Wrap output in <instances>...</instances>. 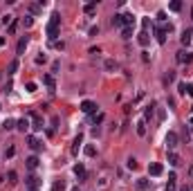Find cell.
<instances>
[{
	"label": "cell",
	"instance_id": "8",
	"mask_svg": "<svg viewBox=\"0 0 193 191\" xmlns=\"http://www.w3.org/2000/svg\"><path fill=\"white\" fill-rule=\"evenodd\" d=\"M27 144H29V148H32V151H41V148H43V142H41L38 137H34V135H29V137H27Z\"/></svg>",
	"mask_w": 193,
	"mask_h": 191
},
{
	"label": "cell",
	"instance_id": "5",
	"mask_svg": "<svg viewBox=\"0 0 193 191\" xmlns=\"http://www.w3.org/2000/svg\"><path fill=\"white\" fill-rule=\"evenodd\" d=\"M29 117H32V128L34 131H43V119L38 112H29Z\"/></svg>",
	"mask_w": 193,
	"mask_h": 191
},
{
	"label": "cell",
	"instance_id": "24",
	"mask_svg": "<svg viewBox=\"0 0 193 191\" xmlns=\"http://www.w3.org/2000/svg\"><path fill=\"white\" fill-rule=\"evenodd\" d=\"M95 7H97V0H92L90 5H85V7H83V11L88 14V16H92V14H95Z\"/></svg>",
	"mask_w": 193,
	"mask_h": 191
},
{
	"label": "cell",
	"instance_id": "25",
	"mask_svg": "<svg viewBox=\"0 0 193 191\" xmlns=\"http://www.w3.org/2000/svg\"><path fill=\"white\" fill-rule=\"evenodd\" d=\"M173 81H175V72H173V70H168V72L164 74V83L168 86V83H173Z\"/></svg>",
	"mask_w": 193,
	"mask_h": 191
},
{
	"label": "cell",
	"instance_id": "38",
	"mask_svg": "<svg viewBox=\"0 0 193 191\" xmlns=\"http://www.w3.org/2000/svg\"><path fill=\"white\" fill-rule=\"evenodd\" d=\"M14 155H16V148L9 146V148H7V153H5V158H14Z\"/></svg>",
	"mask_w": 193,
	"mask_h": 191
},
{
	"label": "cell",
	"instance_id": "32",
	"mask_svg": "<svg viewBox=\"0 0 193 191\" xmlns=\"http://www.w3.org/2000/svg\"><path fill=\"white\" fill-rule=\"evenodd\" d=\"M14 126H16V122H14V119H7V122L2 124V128H5V131H11Z\"/></svg>",
	"mask_w": 193,
	"mask_h": 191
},
{
	"label": "cell",
	"instance_id": "7",
	"mask_svg": "<svg viewBox=\"0 0 193 191\" xmlns=\"http://www.w3.org/2000/svg\"><path fill=\"white\" fill-rule=\"evenodd\" d=\"M175 146H177V133L168 131V135H166V148H168V151H173Z\"/></svg>",
	"mask_w": 193,
	"mask_h": 191
},
{
	"label": "cell",
	"instance_id": "43",
	"mask_svg": "<svg viewBox=\"0 0 193 191\" xmlns=\"http://www.w3.org/2000/svg\"><path fill=\"white\" fill-rule=\"evenodd\" d=\"M99 34V27H90V36H97Z\"/></svg>",
	"mask_w": 193,
	"mask_h": 191
},
{
	"label": "cell",
	"instance_id": "55",
	"mask_svg": "<svg viewBox=\"0 0 193 191\" xmlns=\"http://www.w3.org/2000/svg\"><path fill=\"white\" fill-rule=\"evenodd\" d=\"M191 18H193V9H191Z\"/></svg>",
	"mask_w": 193,
	"mask_h": 191
},
{
	"label": "cell",
	"instance_id": "52",
	"mask_svg": "<svg viewBox=\"0 0 193 191\" xmlns=\"http://www.w3.org/2000/svg\"><path fill=\"white\" fill-rule=\"evenodd\" d=\"M189 124H191V126H193V117H191V119H189Z\"/></svg>",
	"mask_w": 193,
	"mask_h": 191
},
{
	"label": "cell",
	"instance_id": "49",
	"mask_svg": "<svg viewBox=\"0 0 193 191\" xmlns=\"http://www.w3.org/2000/svg\"><path fill=\"white\" fill-rule=\"evenodd\" d=\"M180 191H193V187H189V185H184V187H182Z\"/></svg>",
	"mask_w": 193,
	"mask_h": 191
},
{
	"label": "cell",
	"instance_id": "28",
	"mask_svg": "<svg viewBox=\"0 0 193 191\" xmlns=\"http://www.w3.org/2000/svg\"><path fill=\"white\" fill-rule=\"evenodd\" d=\"M153 110H155V103H151V106L146 108V112H144V122H148V119L153 117Z\"/></svg>",
	"mask_w": 193,
	"mask_h": 191
},
{
	"label": "cell",
	"instance_id": "15",
	"mask_svg": "<svg viewBox=\"0 0 193 191\" xmlns=\"http://www.w3.org/2000/svg\"><path fill=\"white\" fill-rule=\"evenodd\" d=\"M43 83H45L49 90H54V88H56V83H54V76H52V74H45V76H43Z\"/></svg>",
	"mask_w": 193,
	"mask_h": 191
},
{
	"label": "cell",
	"instance_id": "30",
	"mask_svg": "<svg viewBox=\"0 0 193 191\" xmlns=\"http://www.w3.org/2000/svg\"><path fill=\"white\" fill-rule=\"evenodd\" d=\"M85 155H88V158H95V155H97V148L92 146V144H88V146H85Z\"/></svg>",
	"mask_w": 193,
	"mask_h": 191
},
{
	"label": "cell",
	"instance_id": "36",
	"mask_svg": "<svg viewBox=\"0 0 193 191\" xmlns=\"http://www.w3.org/2000/svg\"><path fill=\"white\" fill-rule=\"evenodd\" d=\"M139 164H137V160L135 158H128V169H137Z\"/></svg>",
	"mask_w": 193,
	"mask_h": 191
},
{
	"label": "cell",
	"instance_id": "23",
	"mask_svg": "<svg viewBox=\"0 0 193 191\" xmlns=\"http://www.w3.org/2000/svg\"><path fill=\"white\" fill-rule=\"evenodd\" d=\"M137 41H139V45H141V47H146V45H148V41H151V38H148V32H141Z\"/></svg>",
	"mask_w": 193,
	"mask_h": 191
},
{
	"label": "cell",
	"instance_id": "53",
	"mask_svg": "<svg viewBox=\"0 0 193 191\" xmlns=\"http://www.w3.org/2000/svg\"><path fill=\"white\" fill-rule=\"evenodd\" d=\"M72 191H79V187H74V189H72Z\"/></svg>",
	"mask_w": 193,
	"mask_h": 191
},
{
	"label": "cell",
	"instance_id": "2",
	"mask_svg": "<svg viewBox=\"0 0 193 191\" xmlns=\"http://www.w3.org/2000/svg\"><path fill=\"white\" fill-rule=\"evenodd\" d=\"M177 63L189 65V63H193V54L189 52V49H180V52H177Z\"/></svg>",
	"mask_w": 193,
	"mask_h": 191
},
{
	"label": "cell",
	"instance_id": "16",
	"mask_svg": "<svg viewBox=\"0 0 193 191\" xmlns=\"http://www.w3.org/2000/svg\"><path fill=\"white\" fill-rule=\"evenodd\" d=\"M25 162H27V169H29V171H34V169L38 166V158H36V155H32V158H27Z\"/></svg>",
	"mask_w": 193,
	"mask_h": 191
},
{
	"label": "cell",
	"instance_id": "10",
	"mask_svg": "<svg viewBox=\"0 0 193 191\" xmlns=\"http://www.w3.org/2000/svg\"><path fill=\"white\" fill-rule=\"evenodd\" d=\"M155 36H157V43L160 45L166 43V32H164V27H155Z\"/></svg>",
	"mask_w": 193,
	"mask_h": 191
},
{
	"label": "cell",
	"instance_id": "19",
	"mask_svg": "<svg viewBox=\"0 0 193 191\" xmlns=\"http://www.w3.org/2000/svg\"><path fill=\"white\" fill-rule=\"evenodd\" d=\"M81 142H83V135L79 133V135L74 137V146H72V155H76L79 153V146H81Z\"/></svg>",
	"mask_w": 193,
	"mask_h": 191
},
{
	"label": "cell",
	"instance_id": "20",
	"mask_svg": "<svg viewBox=\"0 0 193 191\" xmlns=\"http://www.w3.org/2000/svg\"><path fill=\"white\" fill-rule=\"evenodd\" d=\"M112 25L124 29V16H121V14H115V16H112Z\"/></svg>",
	"mask_w": 193,
	"mask_h": 191
},
{
	"label": "cell",
	"instance_id": "18",
	"mask_svg": "<svg viewBox=\"0 0 193 191\" xmlns=\"http://www.w3.org/2000/svg\"><path fill=\"white\" fill-rule=\"evenodd\" d=\"M27 43H29V41H27V36H23V38L18 41V47H16V52H18V54H23L25 49H27Z\"/></svg>",
	"mask_w": 193,
	"mask_h": 191
},
{
	"label": "cell",
	"instance_id": "42",
	"mask_svg": "<svg viewBox=\"0 0 193 191\" xmlns=\"http://www.w3.org/2000/svg\"><path fill=\"white\" fill-rule=\"evenodd\" d=\"M47 61V56L45 54H41V56H36V63H38V65H41V63H45Z\"/></svg>",
	"mask_w": 193,
	"mask_h": 191
},
{
	"label": "cell",
	"instance_id": "26",
	"mask_svg": "<svg viewBox=\"0 0 193 191\" xmlns=\"http://www.w3.org/2000/svg\"><path fill=\"white\" fill-rule=\"evenodd\" d=\"M52 191H65V182H63V180H56L54 185H52Z\"/></svg>",
	"mask_w": 193,
	"mask_h": 191
},
{
	"label": "cell",
	"instance_id": "22",
	"mask_svg": "<svg viewBox=\"0 0 193 191\" xmlns=\"http://www.w3.org/2000/svg\"><path fill=\"white\" fill-rule=\"evenodd\" d=\"M168 164H173V166H177V164H180V155H177V153H173V151H171V153H168Z\"/></svg>",
	"mask_w": 193,
	"mask_h": 191
},
{
	"label": "cell",
	"instance_id": "46",
	"mask_svg": "<svg viewBox=\"0 0 193 191\" xmlns=\"http://www.w3.org/2000/svg\"><path fill=\"white\" fill-rule=\"evenodd\" d=\"M175 180H177V175L175 173H168V182H173V185H175Z\"/></svg>",
	"mask_w": 193,
	"mask_h": 191
},
{
	"label": "cell",
	"instance_id": "4",
	"mask_svg": "<svg viewBox=\"0 0 193 191\" xmlns=\"http://www.w3.org/2000/svg\"><path fill=\"white\" fill-rule=\"evenodd\" d=\"M74 173H76V178H79V182H85L88 180V173H85V166L79 162V164H74Z\"/></svg>",
	"mask_w": 193,
	"mask_h": 191
},
{
	"label": "cell",
	"instance_id": "54",
	"mask_svg": "<svg viewBox=\"0 0 193 191\" xmlns=\"http://www.w3.org/2000/svg\"><path fill=\"white\" fill-rule=\"evenodd\" d=\"M29 191H38V189H29Z\"/></svg>",
	"mask_w": 193,
	"mask_h": 191
},
{
	"label": "cell",
	"instance_id": "44",
	"mask_svg": "<svg viewBox=\"0 0 193 191\" xmlns=\"http://www.w3.org/2000/svg\"><path fill=\"white\" fill-rule=\"evenodd\" d=\"M166 103L171 106V108H175V99H173V97H168V99H166Z\"/></svg>",
	"mask_w": 193,
	"mask_h": 191
},
{
	"label": "cell",
	"instance_id": "1",
	"mask_svg": "<svg viewBox=\"0 0 193 191\" xmlns=\"http://www.w3.org/2000/svg\"><path fill=\"white\" fill-rule=\"evenodd\" d=\"M59 25H61V14L54 11L52 18H49V25H47V38L56 41V36H59Z\"/></svg>",
	"mask_w": 193,
	"mask_h": 191
},
{
	"label": "cell",
	"instance_id": "13",
	"mask_svg": "<svg viewBox=\"0 0 193 191\" xmlns=\"http://www.w3.org/2000/svg\"><path fill=\"white\" fill-rule=\"evenodd\" d=\"M177 90H180V95H187V92H189V95L193 97V90H191V86H189V83H184V81H182V83H177Z\"/></svg>",
	"mask_w": 193,
	"mask_h": 191
},
{
	"label": "cell",
	"instance_id": "27",
	"mask_svg": "<svg viewBox=\"0 0 193 191\" xmlns=\"http://www.w3.org/2000/svg\"><path fill=\"white\" fill-rule=\"evenodd\" d=\"M18 65H20L18 59H14V61L9 63V74H16V72H18Z\"/></svg>",
	"mask_w": 193,
	"mask_h": 191
},
{
	"label": "cell",
	"instance_id": "12",
	"mask_svg": "<svg viewBox=\"0 0 193 191\" xmlns=\"http://www.w3.org/2000/svg\"><path fill=\"white\" fill-rule=\"evenodd\" d=\"M103 68L108 70V72H115V70H117V61L115 59H106L103 61Z\"/></svg>",
	"mask_w": 193,
	"mask_h": 191
},
{
	"label": "cell",
	"instance_id": "50",
	"mask_svg": "<svg viewBox=\"0 0 193 191\" xmlns=\"http://www.w3.org/2000/svg\"><path fill=\"white\" fill-rule=\"evenodd\" d=\"M5 43H7V41H5V36H0V47H2Z\"/></svg>",
	"mask_w": 193,
	"mask_h": 191
},
{
	"label": "cell",
	"instance_id": "48",
	"mask_svg": "<svg viewBox=\"0 0 193 191\" xmlns=\"http://www.w3.org/2000/svg\"><path fill=\"white\" fill-rule=\"evenodd\" d=\"M164 191H175V185H173V182H168V185H166V189H164Z\"/></svg>",
	"mask_w": 193,
	"mask_h": 191
},
{
	"label": "cell",
	"instance_id": "21",
	"mask_svg": "<svg viewBox=\"0 0 193 191\" xmlns=\"http://www.w3.org/2000/svg\"><path fill=\"white\" fill-rule=\"evenodd\" d=\"M137 135L139 137L146 135V122H144V119H139V122H137Z\"/></svg>",
	"mask_w": 193,
	"mask_h": 191
},
{
	"label": "cell",
	"instance_id": "56",
	"mask_svg": "<svg viewBox=\"0 0 193 191\" xmlns=\"http://www.w3.org/2000/svg\"><path fill=\"white\" fill-rule=\"evenodd\" d=\"M0 108H2V106H0Z\"/></svg>",
	"mask_w": 193,
	"mask_h": 191
},
{
	"label": "cell",
	"instance_id": "51",
	"mask_svg": "<svg viewBox=\"0 0 193 191\" xmlns=\"http://www.w3.org/2000/svg\"><path fill=\"white\" fill-rule=\"evenodd\" d=\"M189 173H191V178H193V166H191V169H189Z\"/></svg>",
	"mask_w": 193,
	"mask_h": 191
},
{
	"label": "cell",
	"instance_id": "37",
	"mask_svg": "<svg viewBox=\"0 0 193 191\" xmlns=\"http://www.w3.org/2000/svg\"><path fill=\"white\" fill-rule=\"evenodd\" d=\"M32 23H34L32 16H25V18H23V25H25V27H32Z\"/></svg>",
	"mask_w": 193,
	"mask_h": 191
},
{
	"label": "cell",
	"instance_id": "33",
	"mask_svg": "<svg viewBox=\"0 0 193 191\" xmlns=\"http://www.w3.org/2000/svg\"><path fill=\"white\" fill-rule=\"evenodd\" d=\"M121 34H124V38H130V36H133V27H124Z\"/></svg>",
	"mask_w": 193,
	"mask_h": 191
},
{
	"label": "cell",
	"instance_id": "40",
	"mask_svg": "<svg viewBox=\"0 0 193 191\" xmlns=\"http://www.w3.org/2000/svg\"><path fill=\"white\" fill-rule=\"evenodd\" d=\"M182 137H184V142H189V139H191V133L187 131V126H184V131H182Z\"/></svg>",
	"mask_w": 193,
	"mask_h": 191
},
{
	"label": "cell",
	"instance_id": "14",
	"mask_svg": "<svg viewBox=\"0 0 193 191\" xmlns=\"http://www.w3.org/2000/svg\"><path fill=\"white\" fill-rule=\"evenodd\" d=\"M16 128H18L20 133H25L27 128H29V119H18V122H16Z\"/></svg>",
	"mask_w": 193,
	"mask_h": 191
},
{
	"label": "cell",
	"instance_id": "31",
	"mask_svg": "<svg viewBox=\"0 0 193 191\" xmlns=\"http://www.w3.org/2000/svg\"><path fill=\"white\" fill-rule=\"evenodd\" d=\"M7 180H9L11 185H14V182H18V173L16 171H9V173H7Z\"/></svg>",
	"mask_w": 193,
	"mask_h": 191
},
{
	"label": "cell",
	"instance_id": "3",
	"mask_svg": "<svg viewBox=\"0 0 193 191\" xmlns=\"http://www.w3.org/2000/svg\"><path fill=\"white\" fill-rule=\"evenodd\" d=\"M97 108H99V106H97L95 101H88V99H85V101H81V110L85 112V115H92V112H97Z\"/></svg>",
	"mask_w": 193,
	"mask_h": 191
},
{
	"label": "cell",
	"instance_id": "9",
	"mask_svg": "<svg viewBox=\"0 0 193 191\" xmlns=\"http://www.w3.org/2000/svg\"><path fill=\"white\" fill-rule=\"evenodd\" d=\"M148 173L157 178V175H162V173H164V166H162V164H157V162H153V164L148 166Z\"/></svg>",
	"mask_w": 193,
	"mask_h": 191
},
{
	"label": "cell",
	"instance_id": "11",
	"mask_svg": "<svg viewBox=\"0 0 193 191\" xmlns=\"http://www.w3.org/2000/svg\"><path fill=\"white\" fill-rule=\"evenodd\" d=\"M191 38H193V32H191V29H184V32H182V36H180L182 45H189V43H191Z\"/></svg>",
	"mask_w": 193,
	"mask_h": 191
},
{
	"label": "cell",
	"instance_id": "35",
	"mask_svg": "<svg viewBox=\"0 0 193 191\" xmlns=\"http://www.w3.org/2000/svg\"><path fill=\"white\" fill-rule=\"evenodd\" d=\"M157 119H160V122H164V119H166V110H164V108L157 110Z\"/></svg>",
	"mask_w": 193,
	"mask_h": 191
},
{
	"label": "cell",
	"instance_id": "45",
	"mask_svg": "<svg viewBox=\"0 0 193 191\" xmlns=\"http://www.w3.org/2000/svg\"><path fill=\"white\" fill-rule=\"evenodd\" d=\"M54 45H56V49H63V47H65V43H63V41H56Z\"/></svg>",
	"mask_w": 193,
	"mask_h": 191
},
{
	"label": "cell",
	"instance_id": "6",
	"mask_svg": "<svg viewBox=\"0 0 193 191\" xmlns=\"http://www.w3.org/2000/svg\"><path fill=\"white\" fill-rule=\"evenodd\" d=\"M135 189H137V191H148V189H151V180L137 178V180H135Z\"/></svg>",
	"mask_w": 193,
	"mask_h": 191
},
{
	"label": "cell",
	"instance_id": "47",
	"mask_svg": "<svg viewBox=\"0 0 193 191\" xmlns=\"http://www.w3.org/2000/svg\"><path fill=\"white\" fill-rule=\"evenodd\" d=\"M101 122H103V115H97V117H95V126H97V124H101Z\"/></svg>",
	"mask_w": 193,
	"mask_h": 191
},
{
	"label": "cell",
	"instance_id": "29",
	"mask_svg": "<svg viewBox=\"0 0 193 191\" xmlns=\"http://www.w3.org/2000/svg\"><path fill=\"white\" fill-rule=\"evenodd\" d=\"M168 9H171V11H180V9H182V2H180V0H173V2L168 5Z\"/></svg>",
	"mask_w": 193,
	"mask_h": 191
},
{
	"label": "cell",
	"instance_id": "17",
	"mask_svg": "<svg viewBox=\"0 0 193 191\" xmlns=\"http://www.w3.org/2000/svg\"><path fill=\"white\" fill-rule=\"evenodd\" d=\"M25 185H27V189H36L38 187V178L36 175H29V178L25 180Z\"/></svg>",
	"mask_w": 193,
	"mask_h": 191
},
{
	"label": "cell",
	"instance_id": "41",
	"mask_svg": "<svg viewBox=\"0 0 193 191\" xmlns=\"http://www.w3.org/2000/svg\"><path fill=\"white\" fill-rule=\"evenodd\" d=\"M0 23H2V25H9V23H11V16H9V14L2 16V18H0Z\"/></svg>",
	"mask_w": 193,
	"mask_h": 191
},
{
	"label": "cell",
	"instance_id": "39",
	"mask_svg": "<svg viewBox=\"0 0 193 191\" xmlns=\"http://www.w3.org/2000/svg\"><path fill=\"white\" fill-rule=\"evenodd\" d=\"M27 92H36V83H34V81L27 83Z\"/></svg>",
	"mask_w": 193,
	"mask_h": 191
},
{
	"label": "cell",
	"instance_id": "34",
	"mask_svg": "<svg viewBox=\"0 0 193 191\" xmlns=\"http://www.w3.org/2000/svg\"><path fill=\"white\" fill-rule=\"evenodd\" d=\"M141 25H144V32H148V29H151V27H153L151 18H144V20H141Z\"/></svg>",
	"mask_w": 193,
	"mask_h": 191
}]
</instances>
